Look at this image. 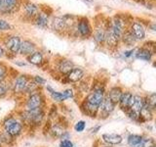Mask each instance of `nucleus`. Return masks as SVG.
Segmentation results:
<instances>
[{
  "label": "nucleus",
  "instance_id": "obj_19",
  "mask_svg": "<svg viewBox=\"0 0 156 147\" xmlns=\"http://www.w3.org/2000/svg\"><path fill=\"white\" fill-rule=\"evenodd\" d=\"M121 95H122V90L120 89V88L119 87H113V88H111V90L109 91L108 98L115 104V103L119 102Z\"/></svg>",
  "mask_w": 156,
  "mask_h": 147
},
{
  "label": "nucleus",
  "instance_id": "obj_5",
  "mask_svg": "<svg viewBox=\"0 0 156 147\" xmlns=\"http://www.w3.org/2000/svg\"><path fill=\"white\" fill-rule=\"evenodd\" d=\"M144 103H145L144 100L140 96H138V95L132 96L129 108H131V111L134 112L135 114L140 115V112L141 109H143V107L144 106Z\"/></svg>",
  "mask_w": 156,
  "mask_h": 147
},
{
  "label": "nucleus",
  "instance_id": "obj_38",
  "mask_svg": "<svg viewBox=\"0 0 156 147\" xmlns=\"http://www.w3.org/2000/svg\"><path fill=\"white\" fill-rule=\"evenodd\" d=\"M62 93L65 94V96H66V99H67V98L72 97V95H73V93H72V90H71V89H66V90L63 91Z\"/></svg>",
  "mask_w": 156,
  "mask_h": 147
},
{
  "label": "nucleus",
  "instance_id": "obj_15",
  "mask_svg": "<svg viewBox=\"0 0 156 147\" xmlns=\"http://www.w3.org/2000/svg\"><path fill=\"white\" fill-rule=\"evenodd\" d=\"M152 52H151L149 49L147 48H141L139 49L136 53V57L138 59H140V60L144 61H150L151 57H152Z\"/></svg>",
  "mask_w": 156,
  "mask_h": 147
},
{
  "label": "nucleus",
  "instance_id": "obj_26",
  "mask_svg": "<svg viewBox=\"0 0 156 147\" xmlns=\"http://www.w3.org/2000/svg\"><path fill=\"white\" fill-rule=\"evenodd\" d=\"M139 117L143 118L144 121H147V120H150L151 119V112H150V109L145 104L143 107V109L140 110Z\"/></svg>",
  "mask_w": 156,
  "mask_h": 147
},
{
  "label": "nucleus",
  "instance_id": "obj_10",
  "mask_svg": "<svg viewBox=\"0 0 156 147\" xmlns=\"http://www.w3.org/2000/svg\"><path fill=\"white\" fill-rule=\"evenodd\" d=\"M34 51H35V44L29 40H24L21 42V47H20V51L22 55H30Z\"/></svg>",
  "mask_w": 156,
  "mask_h": 147
},
{
  "label": "nucleus",
  "instance_id": "obj_41",
  "mask_svg": "<svg viewBox=\"0 0 156 147\" xmlns=\"http://www.w3.org/2000/svg\"><path fill=\"white\" fill-rule=\"evenodd\" d=\"M153 147H154V146H153Z\"/></svg>",
  "mask_w": 156,
  "mask_h": 147
},
{
  "label": "nucleus",
  "instance_id": "obj_40",
  "mask_svg": "<svg viewBox=\"0 0 156 147\" xmlns=\"http://www.w3.org/2000/svg\"><path fill=\"white\" fill-rule=\"evenodd\" d=\"M152 1H153V0H152Z\"/></svg>",
  "mask_w": 156,
  "mask_h": 147
},
{
  "label": "nucleus",
  "instance_id": "obj_23",
  "mask_svg": "<svg viewBox=\"0 0 156 147\" xmlns=\"http://www.w3.org/2000/svg\"><path fill=\"white\" fill-rule=\"evenodd\" d=\"M48 22H49L48 17L44 13L37 14V16L35 17V24L40 28H46Z\"/></svg>",
  "mask_w": 156,
  "mask_h": 147
},
{
  "label": "nucleus",
  "instance_id": "obj_22",
  "mask_svg": "<svg viewBox=\"0 0 156 147\" xmlns=\"http://www.w3.org/2000/svg\"><path fill=\"white\" fill-rule=\"evenodd\" d=\"M143 137L140 135H136V134H132L129 136L128 138V143L132 147H140L141 143H143Z\"/></svg>",
  "mask_w": 156,
  "mask_h": 147
},
{
  "label": "nucleus",
  "instance_id": "obj_9",
  "mask_svg": "<svg viewBox=\"0 0 156 147\" xmlns=\"http://www.w3.org/2000/svg\"><path fill=\"white\" fill-rule=\"evenodd\" d=\"M21 39L18 36H11L6 41V46L10 51L13 53H18L21 47Z\"/></svg>",
  "mask_w": 156,
  "mask_h": 147
},
{
  "label": "nucleus",
  "instance_id": "obj_20",
  "mask_svg": "<svg viewBox=\"0 0 156 147\" xmlns=\"http://www.w3.org/2000/svg\"><path fill=\"white\" fill-rule=\"evenodd\" d=\"M105 27H102L101 24L96 29V32H95V39L98 43H102L105 42Z\"/></svg>",
  "mask_w": 156,
  "mask_h": 147
},
{
  "label": "nucleus",
  "instance_id": "obj_18",
  "mask_svg": "<svg viewBox=\"0 0 156 147\" xmlns=\"http://www.w3.org/2000/svg\"><path fill=\"white\" fill-rule=\"evenodd\" d=\"M73 69V63L69 60H62L58 64V70L62 74H68Z\"/></svg>",
  "mask_w": 156,
  "mask_h": 147
},
{
  "label": "nucleus",
  "instance_id": "obj_6",
  "mask_svg": "<svg viewBox=\"0 0 156 147\" xmlns=\"http://www.w3.org/2000/svg\"><path fill=\"white\" fill-rule=\"evenodd\" d=\"M19 6V0H0V11L3 13L13 12Z\"/></svg>",
  "mask_w": 156,
  "mask_h": 147
},
{
  "label": "nucleus",
  "instance_id": "obj_11",
  "mask_svg": "<svg viewBox=\"0 0 156 147\" xmlns=\"http://www.w3.org/2000/svg\"><path fill=\"white\" fill-rule=\"evenodd\" d=\"M52 28L54 31L57 32H62L66 29L67 28V23L63 18H55L52 22Z\"/></svg>",
  "mask_w": 156,
  "mask_h": 147
},
{
  "label": "nucleus",
  "instance_id": "obj_8",
  "mask_svg": "<svg viewBox=\"0 0 156 147\" xmlns=\"http://www.w3.org/2000/svg\"><path fill=\"white\" fill-rule=\"evenodd\" d=\"M41 103H42V98L39 94H32L29 99L27 100V111H32V110H35L40 108L41 106Z\"/></svg>",
  "mask_w": 156,
  "mask_h": 147
},
{
  "label": "nucleus",
  "instance_id": "obj_17",
  "mask_svg": "<svg viewBox=\"0 0 156 147\" xmlns=\"http://www.w3.org/2000/svg\"><path fill=\"white\" fill-rule=\"evenodd\" d=\"M122 40L124 41L125 44H127L128 46H131L133 45V44H135V42L136 41V38L134 37V36L132 34L131 31L130 29H125L123 34H122V37H121Z\"/></svg>",
  "mask_w": 156,
  "mask_h": 147
},
{
  "label": "nucleus",
  "instance_id": "obj_37",
  "mask_svg": "<svg viewBox=\"0 0 156 147\" xmlns=\"http://www.w3.org/2000/svg\"><path fill=\"white\" fill-rule=\"evenodd\" d=\"M45 80H44V78H42L41 77H34V82L36 83V85H44V83H45Z\"/></svg>",
  "mask_w": 156,
  "mask_h": 147
},
{
  "label": "nucleus",
  "instance_id": "obj_25",
  "mask_svg": "<svg viewBox=\"0 0 156 147\" xmlns=\"http://www.w3.org/2000/svg\"><path fill=\"white\" fill-rule=\"evenodd\" d=\"M132 95L130 92H125V93H122L121 98H120V104L122 108H128L130 106V102L132 99Z\"/></svg>",
  "mask_w": 156,
  "mask_h": 147
},
{
  "label": "nucleus",
  "instance_id": "obj_39",
  "mask_svg": "<svg viewBox=\"0 0 156 147\" xmlns=\"http://www.w3.org/2000/svg\"><path fill=\"white\" fill-rule=\"evenodd\" d=\"M4 55V50H3V48L0 46V57H2Z\"/></svg>",
  "mask_w": 156,
  "mask_h": 147
},
{
  "label": "nucleus",
  "instance_id": "obj_7",
  "mask_svg": "<svg viewBox=\"0 0 156 147\" xmlns=\"http://www.w3.org/2000/svg\"><path fill=\"white\" fill-rule=\"evenodd\" d=\"M26 120L29 123H34V124H37V123H40L42 118H43V113L40 110V108L32 111H27L26 114Z\"/></svg>",
  "mask_w": 156,
  "mask_h": 147
},
{
  "label": "nucleus",
  "instance_id": "obj_14",
  "mask_svg": "<svg viewBox=\"0 0 156 147\" xmlns=\"http://www.w3.org/2000/svg\"><path fill=\"white\" fill-rule=\"evenodd\" d=\"M83 75H84V73H83V71L81 70V69L73 68L72 70L67 74V78L70 81L75 82V81H80L83 77Z\"/></svg>",
  "mask_w": 156,
  "mask_h": 147
},
{
  "label": "nucleus",
  "instance_id": "obj_27",
  "mask_svg": "<svg viewBox=\"0 0 156 147\" xmlns=\"http://www.w3.org/2000/svg\"><path fill=\"white\" fill-rule=\"evenodd\" d=\"M48 90H50V91H51V95H52V97H53L55 100H57V101H63V100H66V99L63 93L54 91L51 87H48Z\"/></svg>",
  "mask_w": 156,
  "mask_h": 147
},
{
  "label": "nucleus",
  "instance_id": "obj_36",
  "mask_svg": "<svg viewBox=\"0 0 156 147\" xmlns=\"http://www.w3.org/2000/svg\"><path fill=\"white\" fill-rule=\"evenodd\" d=\"M7 92V86L4 83L0 82V96H3Z\"/></svg>",
  "mask_w": 156,
  "mask_h": 147
},
{
  "label": "nucleus",
  "instance_id": "obj_4",
  "mask_svg": "<svg viewBox=\"0 0 156 147\" xmlns=\"http://www.w3.org/2000/svg\"><path fill=\"white\" fill-rule=\"evenodd\" d=\"M130 31L136 38V40H141L145 37V29L143 24L139 22H134L132 24Z\"/></svg>",
  "mask_w": 156,
  "mask_h": 147
},
{
  "label": "nucleus",
  "instance_id": "obj_33",
  "mask_svg": "<svg viewBox=\"0 0 156 147\" xmlns=\"http://www.w3.org/2000/svg\"><path fill=\"white\" fill-rule=\"evenodd\" d=\"M35 87H36V83L34 82V81H31V82H27V87H26V90L27 91H32L33 89H35Z\"/></svg>",
  "mask_w": 156,
  "mask_h": 147
},
{
  "label": "nucleus",
  "instance_id": "obj_28",
  "mask_svg": "<svg viewBox=\"0 0 156 147\" xmlns=\"http://www.w3.org/2000/svg\"><path fill=\"white\" fill-rule=\"evenodd\" d=\"M144 104L147 106L149 109H154L156 106V94L155 93H152V94L148 97V100L146 101V103H144Z\"/></svg>",
  "mask_w": 156,
  "mask_h": 147
},
{
  "label": "nucleus",
  "instance_id": "obj_31",
  "mask_svg": "<svg viewBox=\"0 0 156 147\" xmlns=\"http://www.w3.org/2000/svg\"><path fill=\"white\" fill-rule=\"evenodd\" d=\"M10 28H11L10 24L5 21V20L0 19V29H1V31H8Z\"/></svg>",
  "mask_w": 156,
  "mask_h": 147
},
{
  "label": "nucleus",
  "instance_id": "obj_12",
  "mask_svg": "<svg viewBox=\"0 0 156 147\" xmlns=\"http://www.w3.org/2000/svg\"><path fill=\"white\" fill-rule=\"evenodd\" d=\"M27 82H28L27 78L24 76L19 77L16 80V81H15V85H14V90H15V92H22L23 90H26Z\"/></svg>",
  "mask_w": 156,
  "mask_h": 147
},
{
  "label": "nucleus",
  "instance_id": "obj_16",
  "mask_svg": "<svg viewBox=\"0 0 156 147\" xmlns=\"http://www.w3.org/2000/svg\"><path fill=\"white\" fill-rule=\"evenodd\" d=\"M102 138L105 142L109 144H119L120 142L122 141V137L118 134H106L102 135Z\"/></svg>",
  "mask_w": 156,
  "mask_h": 147
},
{
  "label": "nucleus",
  "instance_id": "obj_32",
  "mask_svg": "<svg viewBox=\"0 0 156 147\" xmlns=\"http://www.w3.org/2000/svg\"><path fill=\"white\" fill-rule=\"evenodd\" d=\"M74 127H75L76 131H79V132L83 131V130H84V129H85V122H83V121L78 122L77 124L75 125Z\"/></svg>",
  "mask_w": 156,
  "mask_h": 147
},
{
  "label": "nucleus",
  "instance_id": "obj_34",
  "mask_svg": "<svg viewBox=\"0 0 156 147\" xmlns=\"http://www.w3.org/2000/svg\"><path fill=\"white\" fill-rule=\"evenodd\" d=\"M61 147H73V144H72V142L70 140H68V139H65V140H62L61 142V144H60Z\"/></svg>",
  "mask_w": 156,
  "mask_h": 147
},
{
  "label": "nucleus",
  "instance_id": "obj_2",
  "mask_svg": "<svg viewBox=\"0 0 156 147\" xmlns=\"http://www.w3.org/2000/svg\"><path fill=\"white\" fill-rule=\"evenodd\" d=\"M102 100H104V89H101V88L95 89L87 97V102H89L97 107H99L101 105Z\"/></svg>",
  "mask_w": 156,
  "mask_h": 147
},
{
  "label": "nucleus",
  "instance_id": "obj_1",
  "mask_svg": "<svg viewBox=\"0 0 156 147\" xmlns=\"http://www.w3.org/2000/svg\"><path fill=\"white\" fill-rule=\"evenodd\" d=\"M4 127L7 134H9L11 136L18 135L22 130V126L20 123H18L16 120H14L13 118L6 120L4 123Z\"/></svg>",
  "mask_w": 156,
  "mask_h": 147
},
{
  "label": "nucleus",
  "instance_id": "obj_21",
  "mask_svg": "<svg viewBox=\"0 0 156 147\" xmlns=\"http://www.w3.org/2000/svg\"><path fill=\"white\" fill-rule=\"evenodd\" d=\"M100 106L101 107V110L105 113H110L114 109V103L112 102L108 97L104 98V100L101 101Z\"/></svg>",
  "mask_w": 156,
  "mask_h": 147
},
{
  "label": "nucleus",
  "instance_id": "obj_29",
  "mask_svg": "<svg viewBox=\"0 0 156 147\" xmlns=\"http://www.w3.org/2000/svg\"><path fill=\"white\" fill-rule=\"evenodd\" d=\"M51 132H52V134L53 135H55V136H62L63 134H65V131H63V129H62L61 126H54L52 127V130H51Z\"/></svg>",
  "mask_w": 156,
  "mask_h": 147
},
{
  "label": "nucleus",
  "instance_id": "obj_35",
  "mask_svg": "<svg viewBox=\"0 0 156 147\" xmlns=\"http://www.w3.org/2000/svg\"><path fill=\"white\" fill-rule=\"evenodd\" d=\"M5 74H6V68L0 65V82H2L3 78L5 77Z\"/></svg>",
  "mask_w": 156,
  "mask_h": 147
},
{
  "label": "nucleus",
  "instance_id": "obj_13",
  "mask_svg": "<svg viewBox=\"0 0 156 147\" xmlns=\"http://www.w3.org/2000/svg\"><path fill=\"white\" fill-rule=\"evenodd\" d=\"M24 13L28 18H35L38 14V8L34 3L27 2L24 4Z\"/></svg>",
  "mask_w": 156,
  "mask_h": 147
},
{
  "label": "nucleus",
  "instance_id": "obj_24",
  "mask_svg": "<svg viewBox=\"0 0 156 147\" xmlns=\"http://www.w3.org/2000/svg\"><path fill=\"white\" fill-rule=\"evenodd\" d=\"M28 61L33 65H40L43 61V56L40 52H33L28 55Z\"/></svg>",
  "mask_w": 156,
  "mask_h": 147
},
{
  "label": "nucleus",
  "instance_id": "obj_30",
  "mask_svg": "<svg viewBox=\"0 0 156 147\" xmlns=\"http://www.w3.org/2000/svg\"><path fill=\"white\" fill-rule=\"evenodd\" d=\"M98 108L99 107H97V106H95V105H93V104H91V103H89V102H87L86 101V112L88 113V114H90V115H95L96 114V112H97V110H98Z\"/></svg>",
  "mask_w": 156,
  "mask_h": 147
},
{
  "label": "nucleus",
  "instance_id": "obj_3",
  "mask_svg": "<svg viewBox=\"0 0 156 147\" xmlns=\"http://www.w3.org/2000/svg\"><path fill=\"white\" fill-rule=\"evenodd\" d=\"M77 31L81 36H89L92 32L90 23L86 18H81L77 22Z\"/></svg>",
  "mask_w": 156,
  "mask_h": 147
}]
</instances>
